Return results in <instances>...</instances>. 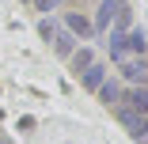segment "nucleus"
<instances>
[{"label":"nucleus","instance_id":"3","mask_svg":"<svg viewBox=\"0 0 148 144\" xmlns=\"http://www.w3.org/2000/svg\"><path fill=\"white\" fill-rule=\"evenodd\" d=\"M118 65H122V80H125V83H137V80L148 76V65L140 61V57H122Z\"/></svg>","mask_w":148,"mask_h":144},{"label":"nucleus","instance_id":"5","mask_svg":"<svg viewBox=\"0 0 148 144\" xmlns=\"http://www.w3.org/2000/svg\"><path fill=\"white\" fill-rule=\"evenodd\" d=\"M103 80H106V65H99V61H95L91 68H84V72H80V83H84L87 91H95Z\"/></svg>","mask_w":148,"mask_h":144},{"label":"nucleus","instance_id":"7","mask_svg":"<svg viewBox=\"0 0 148 144\" xmlns=\"http://www.w3.org/2000/svg\"><path fill=\"white\" fill-rule=\"evenodd\" d=\"M72 49H76V38H72L69 31H57V34H53V53H57V57H69Z\"/></svg>","mask_w":148,"mask_h":144},{"label":"nucleus","instance_id":"10","mask_svg":"<svg viewBox=\"0 0 148 144\" xmlns=\"http://www.w3.org/2000/svg\"><path fill=\"white\" fill-rule=\"evenodd\" d=\"M38 31H42V38H49V42H53V34H57V27H53L49 19H42V23H38Z\"/></svg>","mask_w":148,"mask_h":144},{"label":"nucleus","instance_id":"11","mask_svg":"<svg viewBox=\"0 0 148 144\" xmlns=\"http://www.w3.org/2000/svg\"><path fill=\"white\" fill-rule=\"evenodd\" d=\"M31 4H34V8H38V12H53V8H57V4H61V0H31Z\"/></svg>","mask_w":148,"mask_h":144},{"label":"nucleus","instance_id":"2","mask_svg":"<svg viewBox=\"0 0 148 144\" xmlns=\"http://www.w3.org/2000/svg\"><path fill=\"white\" fill-rule=\"evenodd\" d=\"M118 106H125V110H133V114H148V91H144V87H129V91H122Z\"/></svg>","mask_w":148,"mask_h":144},{"label":"nucleus","instance_id":"8","mask_svg":"<svg viewBox=\"0 0 148 144\" xmlns=\"http://www.w3.org/2000/svg\"><path fill=\"white\" fill-rule=\"evenodd\" d=\"M122 42H125V53H140L148 38H144V31H140V27H133L129 34H122Z\"/></svg>","mask_w":148,"mask_h":144},{"label":"nucleus","instance_id":"6","mask_svg":"<svg viewBox=\"0 0 148 144\" xmlns=\"http://www.w3.org/2000/svg\"><path fill=\"white\" fill-rule=\"evenodd\" d=\"M95 91H99V99H103L106 106H118V99H122V83H114V80H103Z\"/></svg>","mask_w":148,"mask_h":144},{"label":"nucleus","instance_id":"9","mask_svg":"<svg viewBox=\"0 0 148 144\" xmlns=\"http://www.w3.org/2000/svg\"><path fill=\"white\" fill-rule=\"evenodd\" d=\"M69 57H72V68H76V72H84V68L95 65V53H91V49H72Z\"/></svg>","mask_w":148,"mask_h":144},{"label":"nucleus","instance_id":"1","mask_svg":"<svg viewBox=\"0 0 148 144\" xmlns=\"http://www.w3.org/2000/svg\"><path fill=\"white\" fill-rule=\"evenodd\" d=\"M122 8H125V0H103V4H99V15H95V23H91V31H95V34L110 31V23L118 19Z\"/></svg>","mask_w":148,"mask_h":144},{"label":"nucleus","instance_id":"4","mask_svg":"<svg viewBox=\"0 0 148 144\" xmlns=\"http://www.w3.org/2000/svg\"><path fill=\"white\" fill-rule=\"evenodd\" d=\"M65 31H69L72 38H91V34H95L91 23H87L84 15H76V12H65Z\"/></svg>","mask_w":148,"mask_h":144}]
</instances>
